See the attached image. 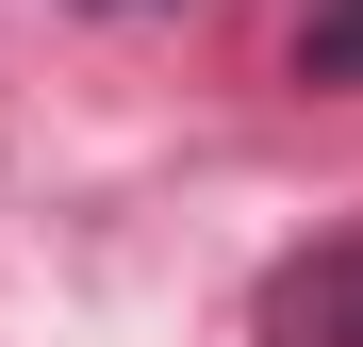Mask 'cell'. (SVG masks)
I'll return each mask as SVG.
<instances>
[{
	"mask_svg": "<svg viewBox=\"0 0 363 347\" xmlns=\"http://www.w3.org/2000/svg\"><path fill=\"white\" fill-rule=\"evenodd\" d=\"M264 347H363V231H314V248H281L264 265V298H248Z\"/></svg>",
	"mask_w": 363,
	"mask_h": 347,
	"instance_id": "1",
	"label": "cell"
},
{
	"mask_svg": "<svg viewBox=\"0 0 363 347\" xmlns=\"http://www.w3.org/2000/svg\"><path fill=\"white\" fill-rule=\"evenodd\" d=\"M297 83H314V99H363V0H297Z\"/></svg>",
	"mask_w": 363,
	"mask_h": 347,
	"instance_id": "2",
	"label": "cell"
},
{
	"mask_svg": "<svg viewBox=\"0 0 363 347\" xmlns=\"http://www.w3.org/2000/svg\"><path fill=\"white\" fill-rule=\"evenodd\" d=\"M83 17H149V0H83Z\"/></svg>",
	"mask_w": 363,
	"mask_h": 347,
	"instance_id": "3",
	"label": "cell"
}]
</instances>
